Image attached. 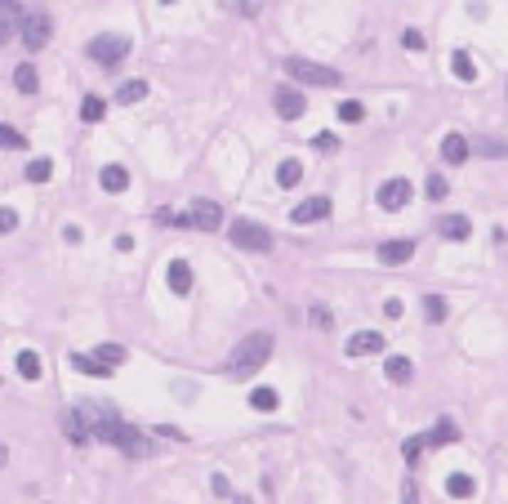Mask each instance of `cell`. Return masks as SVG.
<instances>
[{"mask_svg": "<svg viewBox=\"0 0 508 504\" xmlns=\"http://www.w3.org/2000/svg\"><path fill=\"white\" fill-rule=\"evenodd\" d=\"M36 85H41L36 67H31V63H23L18 72H14V90H18V94H36Z\"/></svg>", "mask_w": 508, "mask_h": 504, "instance_id": "cell-19", "label": "cell"}, {"mask_svg": "<svg viewBox=\"0 0 508 504\" xmlns=\"http://www.w3.org/2000/svg\"><path fill=\"white\" fill-rule=\"evenodd\" d=\"M299 179H303V165L299 161H281L277 165V183H281V188H299Z\"/></svg>", "mask_w": 508, "mask_h": 504, "instance_id": "cell-24", "label": "cell"}, {"mask_svg": "<svg viewBox=\"0 0 508 504\" xmlns=\"http://www.w3.org/2000/svg\"><path fill=\"white\" fill-rule=\"evenodd\" d=\"M326 214H330V196H308L290 210V224H317V219H326Z\"/></svg>", "mask_w": 508, "mask_h": 504, "instance_id": "cell-8", "label": "cell"}, {"mask_svg": "<svg viewBox=\"0 0 508 504\" xmlns=\"http://www.w3.org/2000/svg\"><path fill=\"white\" fill-rule=\"evenodd\" d=\"M0 147H27V139L14 125H0Z\"/></svg>", "mask_w": 508, "mask_h": 504, "instance_id": "cell-32", "label": "cell"}, {"mask_svg": "<svg viewBox=\"0 0 508 504\" xmlns=\"http://www.w3.org/2000/svg\"><path fill=\"white\" fill-rule=\"evenodd\" d=\"M477 152H482V157H508V147H504L499 139H477Z\"/></svg>", "mask_w": 508, "mask_h": 504, "instance_id": "cell-33", "label": "cell"}, {"mask_svg": "<svg viewBox=\"0 0 508 504\" xmlns=\"http://www.w3.org/2000/svg\"><path fill=\"white\" fill-rule=\"evenodd\" d=\"M285 72H290L295 80H303V85H317V90H330V85L344 80L334 67H321V63H312V58H285Z\"/></svg>", "mask_w": 508, "mask_h": 504, "instance_id": "cell-2", "label": "cell"}, {"mask_svg": "<svg viewBox=\"0 0 508 504\" xmlns=\"http://www.w3.org/2000/svg\"><path fill=\"white\" fill-rule=\"evenodd\" d=\"M143 98H147V80H125L116 90V103H143Z\"/></svg>", "mask_w": 508, "mask_h": 504, "instance_id": "cell-22", "label": "cell"}, {"mask_svg": "<svg viewBox=\"0 0 508 504\" xmlns=\"http://www.w3.org/2000/svg\"><path fill=\"white\" fill-rule=\"evenodd\" d=\"M103 112H107V103H103V98H98V94H85V103H80V121H103Z\"/></svg>", "mask_w": 508, "mask_h": 504, "instance_id": "cell-26", "label": "cell"}, {"mask_svg": "<svg viewBox=\"0 0 508 504\" xmlns=\"http://www.w3.org/2000/svg\"><path fill=\"white\" fill-rule=\"evenodd\" d=\"M272 107H277L281 121H299V116L308 112V98H303L295 85H277V90H272Z\"/></svg>", "mask_w": 508, "mask_h": 504, "instance_id": "cell-6", "label": "cell"}, {"mask_svg": "<svg viewBox=\"0 0 508 504\" xmlns=\"http://www.w3.org/2000/svg\"><path fill=\"white\" fill-rule=\"evenodd\" d=\"M49 174H54V161H49V157H36V161L27 165V179H31V183H45Z\"/></svg>", "mask_w": 508, "mask_h": 504, "instance_id": "cell-30", "label": "cell"}, {"mask_svg": "<svg viewBox=\"0 0 508 504\" xmlns=\"http://www.w3.org/2000/svg\"><path fill=\"white\" fill-rule=\"evenodd\" d=\"M0 464H5V446H0Z\"/></svg>", "mask_w": 508, "mask_h": 504, "instance_id": "cell-42", "label": "cell"}, {"mask_svg": "<svg viewBox=\"0 0 508 504\" xmlns=\"http://www.w3.org/2000/svg\"><path fill=\"white\" fill-rule=\"evenodd\" d=\"M228 237H232V246H241V250H272V232H268L263 224H254V219H236L232 228H228Z\"/></svg>", "mask_w": 508, "mask_h": 504, "instance_id": "cell-3", "label": "cell"}, {"mask_svg": "<svg viewBox=\"0 0 508 504\" xmlns=\"http://www.w3.org/2000/svg\"><path fill=\"white\" fill-rule=\"evenodd\" d=\"M18 375H23V379H41V375H45V366H41V357H36L31 348L18 352Z\"/></svg>", "mask_w": 508, "mask_h": 504, "instance_id": "cell-25", "label": "cell"}, {"mask_svg": "<svg viewBox=\"0 0 508 504\" xmlns=\"http://www.w3.org/2000/svg\"><path fill=\"white\" fill-rule=\"evenodd\" d=\"M446 192H450V183H446L442 174H433V179H428V201H442Z\"/></svg>", "mask_w": 508, "mask_h": 504, "instance_id": "cell-34", "label": "cell"}, {"mask_svg": "<svg viewBox=\"0 0 508 504\" xmlns=\"http://www.w3.org/2000/svg\"><path fill=\"white\" fill-rule=\"evenodd\" d=\"M250 406L268 415V411H277V406H281V397H277V389H254V393H250Z\"/></svg>", "mask_w": 508, "mask_h": 504, "instance_id": "cell-23", "label": "cell"}, {"mask_svg": "<svg viewBox=\"0 0 508 504\" xmlns=\"http://www.w3.org/2000/svg\"><path fill=\"white\" fill-rule=\"evenodd\" d=\"M348 357H366V352H383V335L379 330H357L352 340L344 344Z\"/></svg>", "mask_w": 508, "mask_h": 504, "instance_id": "cell-9", "label": "cell"}, {"mask_svg": "<svg viewBox=\"0 0 508 504\" xmlns=\"http://www.w3.org/2000/svg\"><path fill=\"white\" fill-rule=\"evenodd\" d=\"M401 45L411 49V54H419V49H423V36H419V31L411 27V31H401Z\"/></svg>", "mask_w": 508, "mask_h": 504, "instance_id": "cell-36", "label": "cell"}, {"mask_svg": "<svg viewBox=\"0 0 508 504\" xmlns=\"http://www.w3.org/2000/svg\"><path fill=\"white\" fill-rule=\"evenodd\" d=\"M14 228H18V214H14V210H0V232H14Z\"/></svg>", "mask_w": 508, "mask_h": 504, "instance_id": "cell-39", "label": "cell"}, {"mask_svg": "<svg viewBox=\"0 0 508 504\" xmlns=\"http://www.w3.org/2000/svg\"><path fill=\"white\" fill-rule=\"evenodd\" d=\"M472 491H477L472 473H450V478H446V495H450V500H468Z\"/></svg>", "mask_w": 508, "mask_h": 504, "instance_id": "cell-15", "label": "cell"}, {"mask_svg": "<svg viewBox=\"0 0 508 504\" xmlns=\"http://www.w3.org/2000/svg\"><path fill=\"white\" fill-rule=\"evenodd\" d=\"M423 442H433V446H450V442H460V429H455V419H437V429H433Z\"/></svg>", "mask_w": 508, "mask_h": 504, "instance_id": "cell-17", "label": "cell"}, {"mask_svg": "<svg viewBox=\"0 0 508 504\" xmlns=\"http://www.w3.org/2000/svg\"><path fill=\"white\" fill-rule=\"evenodd\" d=\"M165 281H169V290H174V295H188L192 290V268L183 263V259H174V263H169V273H165Z\"/></svg>", "mask_w": 508, "mask_h": 504, "instance_id": "cell-12", "label": "cell"}, {"mask_svg": "<svg viewBox=\"0 0 508 504\" xmlns=\"http://www.w3.org/2000/svg\"><path fill=\"white\" fill-rule=\"evenodd\" d=\"M406 201H411V183H406V179H388L379 188V206L383 210H401Z\"/></svg>", "mask_w": 508, "mask_h": 504, "instance_id": "cell-10", "label": "cell"}, {"mask_svg": "<svg viewBox=\"0 0 508 504\" xmlns=\"http://www.w3.org/2000/svg\"><path fill=\"white\" fill-rule=\"evenodd\" d=\"M317 147H326V152L334 147V152H339V139H334V134H317Z\"/></svg>", "mask_w": 508, "mask_h": 504, "instance_id": "cell-40", "label": "cell"}, {"mask_svg": "<svg viewBox=\"0 0 508 504\" xmlns=\"http://www.w3.org/2000/svg\"><path fill=\"white\" fill-rule=\"evenodd\" d=\"M49 36H54V23H49V14H45V9H31L27 19H23V45H27V49H45Z\"/></svg>", "mask_w": 508, "mask_h": 504, "instance_id": "cell-4", "label": "cell"}, {"mask_svg": "<svg viewBox=\"0 0 508 504\" xmlns=\"http://www.w3.org/2000/svg\"><path fill=\"white\" fill-rule=\"evenodd\" d=\"M383 375L393 379V384H406V379L415 375V366H411V357H388L383 362Z\"/></svg>", "mask_w": 508, "mask_h": 504, "instance_id": "cell-18", "label": "cell"}, {"mask_svg": "<svg viewBox=\"0 0 508 504\" xmlns=\"http://www.w3.org/2000/svg\"><path fill=\"white\" fill-rule=\"evenodd\" d=\"M312 322H317L321 330H330V326H334V317H330L326 308H321V304H312Z\"/></svg>", "mask_w": 508, "mask_h": 504, "instance_id": "cell-37", "label": "cell"}, {"mask_svg": "<svg viewBox=\"0 0 508 504\" xmlns=\"http://www.w3.org/2000/svg\"><path fill=\"white\" fill-rule=\"evenodd\" d=\"M423 317L437 326V322H446V299L442 295H423Z\"/></svg>", "mask_w": 508, "mask_h": 504, "instance_id": "cell-28", "label": "cell"}, {"mask_svg": "<svg viewBox=\"0 0 508 504\" xmlns=\"http://www.w3.org/2000/svg\"><path fill=\"white\" fill-rule=\"evenodd\" d=\"M72 366H76V371H80V375H112V371H107V366H98L94 357H85V352H72Z\"/></svg>", "mask_w": 508, "mask_h": 504, "instance_id": "cell-29", "label": "cell"}, {"mask_svg": "<svg viewBox=\"0 0 508 504\" xmlns=\"http://www.w3.org/2000/svg\"><path fill=\"white\" fill-rule=\"evenodd\" d=\"M411 255H415V241H383V246H379V263H388V268L406 263Z\"/></svg>", "mask_w": 508, "mask_h": 504, "instance_id": "cell-11", "label": "cell"}, {"mask_svg": "<svg viewBox=\"0 0 508 504\" xmlns=\"http://www.w3.org/2000/svg\"><path fill=\"white\" fill-rule=\"evenodd\" d=\"M210 486H214V495H232V482H228L223 473H214V478H210Z\"/></svg>", "mask_w": 508, "mask_h": 504, "instance_id": "cell-38", "label": "cell"}, {"mask_svg": "<svg viewBox=\"0 0 508 504\" xmlns=\"http://www.w3.org/2000/svg\"><path fill=\"white\" fill-rule=\"evenodd\" d=\"M383 317H401V299H388V304H383Z\"/></svg>", "mask_w": 508, "mask_h": 504, "instance_id": "cell-41", "label": "cell"}, {"mask_svg": "<svg viewBox=\"0 0 508 504\" xmlns=\"http://www.w3.org/2000/svg\"><path fill=\"white\" fill-rule=\"evenodd\" d=\"M98 183H103V192H125L129 188V174H125V165H103V174H98Z\"/></svg>", "mask_w": 508, "mask_h": 504, "instance_id": "cell-13", "label": "cell"}, {"mask_svg": "<svg viewBox=\"0 0 508 504\" xmlns=\"http://www.w3.org/2000/svg\"><path fill=\"white\" fill-rule=\"evenodd\" d=\"M0 5H9V0H0Z\"/></svg>", "mask_w": 508, "mask_h": 504, "instance_id": "cell-43", "label": "cell"}, {"mask_svg": "<svg viewBox=\"0 0 508 504\" xmlns=\"http://www.w3.org/2000/svg\"><path fill=\"white\" fill-rule=\"evenodd\" d=\"M67 438H72L76 446H85V442H90V424L80 419V411H72V415H67Z\"/></svg>", "mask_w": 508, "mask_h": 504, "instance_id": "cell-27", "label": "cell"}, {"mask_svg": "<svg viewBox=\"0 0 508 504\" xmlns=\"http://www.w3.org/2000/svg\"><path fill=\"white\" fill-rule=\"evenodd\" d=\"M468 232H472V224L464 219V214H446V219H442V237L446 241H464Z\"/></svg>", "mask_w": 508, "mask_h": 504, "instance_id": "cell-16", "label": "cell"}, {"mask_svg": "<svg viewBox=\"0 0 508 504\" xmlns=\"http://www.w3.org/2000/svg\"><path fill=\"white\" fill-rule=\"evenodd\" d=\"M442 157L450 165H464L468 161V139H464V134H446V139H442Z\"/></svg>", "mask_w": 508, "mask_h": 504, "instance_id": "cell-14", "label": "cell"}, {"mask_svg": "<svg viewBox=\"0 0 508 504\" xmlns=\"http://www.w3.org/2000/svg\"><path fill=\"white\" fill-rule=\"evenodd\" d=\"M268 357H272V335H268V330H254V335H245V340L232 348L228 375H232V379H250Z\"/></svg>", "mask_w": 508, "mask_h": 504, "instance_id": "cell-1", "label": "cell"}, {"mask_svg": "<svg viewBox=\"0 0 508 504\" xmlns=\"http://www.w3.org/2000/svg\"><path fill=\"white\" fill-rule=\"evenodd\" d=\"M183 219H188V228L214 232L218 224H223V210H218L214 201H206V196H201V201H192V206H188V214H183Z\"/></svg>", "mask_w": 508, "mask_h": 504, "instance_id": "cell-7", "label": "cell"}, {"mask_svg": "<svg viewBox=\"0 0 508 504\" xmlns=\"http://www.w3.org/2000/svg\"><path fill=\"white\" fill-rule=\"evenodd\" d=\"M125 54H129V41L125 36H94L90 41V58L103 63V67H116Z\"/></svg>", "mask_w": 508, "mask_h": 504, "instance_id": "cell-5", "label": "cell"}, {"mask_svg": "<svg viewBox=\"0 0 508 504\" xmlns=\"http://www.w3.org/2000/svg\"><path fill=\"white\" fill-rule=\"evenodd\" d=\"M419 451H423V438H406V446H401L406 464H415V460H419Z\"/></svg>", "mask_w": 508, "mask_h": 504, "instance_id": "cell-35", "label": "cell"}, {"mask_svg": "<svg viewBox=\"0 0 508 504\" xmlns=\"http://www.w3.org/2000/svg\"><path fill=\"white\" fill-rule=\"evenodd\" d=\"M361 116H366L361 103H352V98H348L344 107H339V121H344V125H361Z\"/></svg>", "mask_w": 508, "mask_h": 504, "instance_id": "cell-31", "label": "cell"}, {"mask_svg": "<svg viewBox=\"0 0 508 504\" xmlns=\"http://www.w3.org/2000/svg\"><path fill=\"white\" fill-rule=\"evenodd\" d=\"M94 362H98V366H107V371H116V366L125 362V348H121V344H98Z\"/></svg>", "mask_w": 508, "mask_h": 504, "instance_id": "cell-20", "label": "cell"}, {"mask_svg": "<svg viewBox=\"0 0 508 504\" xmlns=\"http://www.w3.org/2000/svg\"><path fill=\"white\" fill-rule=\"evenodd\" d=\"M450 72L460 76V80H477V67H472L468 49H455V54H450Z\"/></svg>", "mask_w": 508, "mask_h": 504, "instance_id": "cell-21", "label": "cell"}]
</instances>
